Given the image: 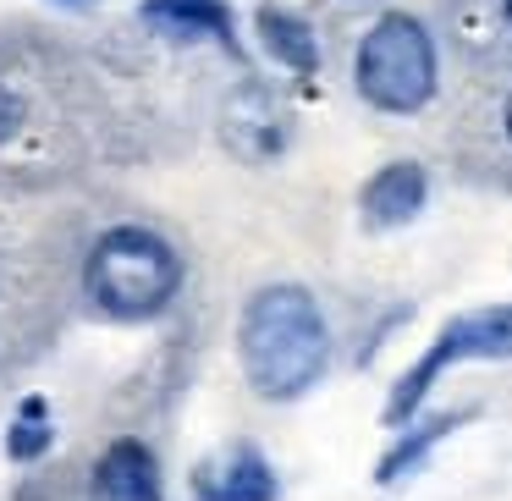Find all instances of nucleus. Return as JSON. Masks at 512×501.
<instances>
[{
    "instance_id": "423d86ee",
    "label": "nucleus",
    "mask_w": 512,
    "mask_h": 501,
    "mask_svg": "<svg viewBox=\"0 0 512 501\" xmlns=\"http://www.w3.org/2000/svg\"><path fill=\"white\" fill-rule=\"evenodd\" d=\"M221 133L243 160H270V155H281V144H287V116L276 111V100H270L259 83H248V89H237L232 100H226Z\"/></svg>"
},
{
    "instance_id": "7ed1b4c3",
    "label": "nucleus",
    "mask_w": 512,
    "mask_h": 501,
    "mask_svg": "<svg viewBox=\"0 0 512 501\" xmlns=\"http://www.w3.org/2000/svg\"><path fill=\"white\" fill-rule=\"evenodd\" d=\"M353 89L380 116H419L441 94V50L419 12H380L358 34Z\"/></svg>"
},
{
    "instance_id": "9b49d317",
    "label": "nucleus",
    "mask_w": 512,
    "mask_h": 501,
    "mask_svg": "<svg viewBox=\"0 0 512 501\" xmlns=\"http://www.w3.org/2000/svg\"><path fill=\"white\" fill-rule=\"evenodd\" d=\"M463 419H468V413H435V419H424V424H419V430L397 435V446H391V452L380 457L375 479H380V485H397V479H408L413 468H419L424 457H430L435 446H441V441H446V435H452Z\"/></svg>"
},
{
    "instance_id": "f03ea898",
    "label": "nucleus",
    "mask_w": 512,
    "mask_h": 501,
    "mask_svg": "<svg viewBox=\"0 0 512 501\" xmlns=\"http://www.w3.org/2000/svg\"><path fill=\"white\" fill-rule=\"evenodd\" d=\"M182 254L171 248V237H160L144 221H122L105 226L89 243L83 259V298L122 325H144L177 303L182 292Z\"/></svg>"
},
{
    "instance_id": "f257e3e1",
    "label": "nucleus",
    "mask_w": 512,
    "mask_h": 501,
    "mask_svg": "<svg viewBox=\"0 0 512 501\" xmlns=\"http://www.w3.org/2000/svg\"><path fill=\"white\" fill-rule=\"evenodd\" d=\"M237 358L248 386L265 402H292L331 369V325L298 281H270L243 303L237 320Z\"/></svg>"
},
{
    "instance_id": "ddd939ff",
    "label": "nucleus",
    "mask_w": 512,
    "mask_h": 501,
    "mask_svg": "<svg viewBox=\"0 0 512 501\" xmlns=\"http://www.w3.org/2000/svg\"><path fill=\"white\" fill-rule=\"evenodd\" d=\"M496 133H501V144L512 149V83L501 89V100H496Z\"/></svg>"
},
{
    "instance_id": "39448f33",
    "label": "nucleus",
    "mask_w": 512,
    "mask_h": 501,
    "mask_svg": "<svg viewBox=\"0 0 512 501\" xmlns=\"http://www.w3.org/2000/svg\"><path fill=\"white\" fill-rule=\"evenodd\" d=\"M424 204H430V171L419 160H386L358 188V221L369 232H397V226L419 221Z\"/></svg>"
},
{
    "instance_id": "6e6552de",
    "label": "nucleus",
    "mask_w": 512,
    "mask_h": 501,
    "mask_svg": "<svg viewBox=\"0 0 512 501\" xmlns=\"http://www.w3.org/2000/svg\"><path fill=\"white\" fill-rule=\"evenodd\" d=\"M138 17H144V28H155L160 39H177V45L210 39V45H226L237 56V28H232L226 0H144Z\"/></svg>"
},
{
    "instance_id": "9d476101",
    "label": "nucleus",
    "mask_w": 512,
    "mask_h": 501,
    "mask_svg": "<svg viewBox=\"0 0 512 501\" xmlns=\"http://www.w3.org/2000/svg\"><path fill=\"white\" fill-rule=\"evenodd\" d=\"M193 496L199 501H276V474L254 446H232L226 457L204 463L193 474Z\"/></svg>"
},
{
    "instance_id": "f8f14e48",
    "label": "nucleus",
    "mask_w": 512,
    "mask_h": 501,
    "mask_svg": "<svg viewBox=\"0 0 512 501\" xmlns=\"http://www.w3.org/2000/svg\"><path fill=\"white\" fill-rule=\"evenodd\" d=\"M45 446H50V402L28 397L23 408H17V424L6 430V452H12L17 463H34V457H45Z\"/></svg>"
},
{
    "instance_id": "0eeeda50",
    "label": "nucleus",
    "mask_w": 512,
    "mask_h": 501,
    "mask_svg": "<svg viewBox=\"0 0 512 501\" xmlns=\"http://www.w3.org/2000/svg\"><path fill=\"white\" fill-rule=\"evenodd\" d=\"M94 496L100 501H160V463L138 435H116L94 463Z\"/></svg>"
},
{
    "instance_id": "2eb2a0df",
    "label": "nucleus",
    "mask_w": 512,
    "mask_h": 501,
    "mask_svg": "<svg viewBox=\"0 0 512 501\" xmlns=\"http://www.w3.org/2000/svg\"><path fill=\"white\" fill-rule=\"evenodd\" d=\"M50 6H94V0H50Z\"/></svg>"
},
{
    "instance_id": "20e7f679",
    "label": "nucleus",
    "mask_w": 512,
    "mask_h": 501,
    "mask_svg": "<svg viewBox=\"0 0 512 501\" xmlns=\"http://www.w3.org/2000/svg\"><path fill=\"white\" fill-rule=\"evenodd\" d=\"M474 358H512V303H490V309H468V314H457V320H446L441 336L419 353V364L391 386L380 419H386L391 430H402V424L424 408L435 380L452 364H474Z\"/></svg>"
},
{
    "instance_id": "1a4fd4ad",
    "label": "nucleus",
    "mask_w": 512,
    "mask_h": 501,
    "mask_svg": "<svg viewBox=\"0 0 512 501\" xmlns=\"http://www.w3.org/2000/svg\"><path fill=\"white\" fill-rule=\"evenodd\" d=\"M254 39L281 72H292V78H314V72H320V34H314V23L303 12H292V6H259Z\"/></svg>"
},
{
    "instance_id": "4468645a",
    "label": "nucleus",
    "mask_w": 512,
    "mask_h": 501,
    "mask_svg": "<svg viewBox=\"0 0 512 501\" xmlns=\"http://www.w3.org/2000/svg\"><path fill=\"white\" fill-rule=\"evenodd\" d=\"M501 23H507V28H512V0H501Z\"/></svg>"
}]
</instances>
